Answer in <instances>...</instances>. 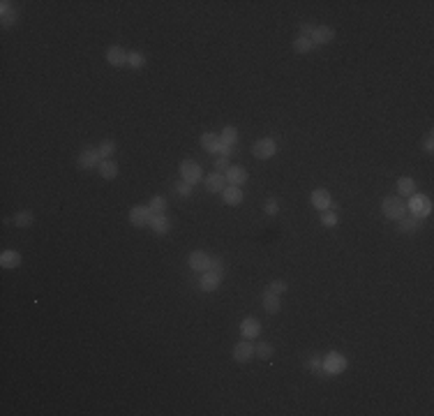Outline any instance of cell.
<instances>
[{"mask_svg":"<svg viewBox=\"0 0 434 416\" xmlns=\"http://www.w3.org/2000/svg\"><path fill=\"white\" fill-rule=\"evenodd\" d=\"M381 210L388 220H402L406 215V201L402 197H386L381 201Z\"/></svg>","mask_w":434,"mask_h":416,"instance_id":"cell-1","label":"cell"},{"mask_svg":"<svg viewBox=\"0 0 434 416\" xmlns=\"http://www.w3.org/2000/svg\"><path fill=\"white\" fill-rule=\"evenodd\" d=\"M406 208L411 210L413 217L423 220V217L430 215V210H432V201H430V197H425V194H411V199H409Z\"/></svg>","mask_w":434,"mask_h":416,"instance_id":"cell-2","label":"cell"},{"mask_svg":"<svg viewBox=\"0 0 434 416\" xmlns=\"http://www.w3.org/2000/svg\"><path fill=\"white\" fill-rule=\"evenodd\" d=\"M180 176H183L185 183L194 185V183L201 180V166L197 165L194 160H183V162H180Z\"/></svg>","mask_w":434,"mask_h":416,"instance_id":"cell-3","label":"cell"},{"mask_svg":"<svg viewBox=\"0 0 434 416\" xmlns=\"http://www.w3.org/2000/svg\"><path fill=\"white\" fill-rule=\"evenodd\" d=\"M252 153H254V158L259 160H271L275 153H277V144L273 141V139H259L254 146H252Z\"/></svg>","mask_w":434,"mask_h":416,"instance_id":"cell-4","label":"cell"},{"mask_svg":"<svg viewBox=\"0 0 434 416\" xmlns=\"http://www.w3.org/2000/svg\"><path fill=\"white\" fill-rule=\"evenodd\" d=\"M344 368H347V359L337 352H330L328 359L323 361V370H326L328 374H337V373H342Z\"/></svg>","mask_w":434,"mask_h":416,"instance_id":"cell-5","label":"cell"},{"mask_svg":"<svg viewBox=\"0 0 434 416\" xmlns=\"http://www.w3.org/2000/svg\"><path fill=\"white\" fill-rule=\"evenodd\" d=\"M208 266H210V257H208L203 250H194L190 254V268L197 273H206Z\"/></svg>","mask_w":434,"mask_h":416,"instance_id":"cell-6","label":"cell"},{"mask_svg":"<svg viewBox=\"0 0 434 416\" xmlns=\"http://www.w3.org/2000/svg\"><path fill=\"white\" fill-rule=\"evenodd\" d=\"M312 206L319 208V210H333V199H330L328 190H323V187L314 190L312 192Z\"/></svg>","mask_w":434,"mask_h":416,"instance_id":"cell-7","label":"cell"},{"mask_svg":"<svg viewBox=\"0 0 434 416\" xmlns=\"http://www.w3.org/2000/svg\"><path fill=\"white\" fill-rule=\"evenodd\" d=\"M254 356V344L249 342V340H242V342L234 344V359L238 361V363H245V361H249Z\"/></svg>","mask_w":434,"mask_h":416,"instance_id":"cell-8","label":"cell"},{"mask_svg":"<svg viewBox=\"0 0 434 416\" xmlns=\"http://www.w3.org/2000/svg\"><path fill=\"white\" fill-rule=\"evenodd\" d=\"M224 178H227L229 185H236V187H240L247 183V171L242 169V166H229L227 173H224Z\"/></svg>","mask_w":434,"mask_h":416,"instance_id":"cell-9","label":"cell"},{"mask_svg":"<svg viewBox=\"0 0 434 416\" xmlns=\"http://www.w3.org/2000/svg\"><path fill=\"white\" fill-rule=\"evenodd\" d=\"M100 162H102L100 151H93V148H88V151H83L81 155H79V166H81V169H93V166H100Z\"/></svg>","mask_w":434,"mask_h":416,"instance_id":"cell-10","label":"cell"},{"mask_svg":"<svg viewBox=\"0 0 434 416\" xmlns=\"http://www.w3.org/2000/svg\"><path fill=\"white\" fill-rule=\"evenodd\" d=\"M150 220V208L148 206H134L129 210V222L134 227H146Z\"/></svg>","mask_w":434,"mask_h":416,"instance_id":"cell-11","label":"cell"},{"mask_svg":"<svg viewBox=\"0 0 434 416\" xmlns=\"http://www.w3.org/2000/svg\"><path fill=\"white\" fill-rule=\"evenodd\" d=\"M107 60H109V65H114V67H125V65H127V51L122 49V46H109Z\"/></svg>","mask_w":434,"mask_h":416,"instance_id":"cell-12","label":"cell"},{"mask_svg":"<svg viewBox=\"0 0 434 416\" xmlns=\"http://www.w3.org/2000/svg\"><path fill=\"white\" fill-rule=\"evenodd\" d=\"M148 224L153 227V231H155V234H159V236L169 234V229H171V224H169V220H166V215H164V213H150Z\"/></svg>","mask_w":434,"mask_h":416,"instance_id":"cell-13","label":"cell"},{"mask_svg":"<svg viewBox=\"0 0 434 416\" xmlns=\"http://www.w3.org/2000/svg\"><path fill=\"white\" fill-rule=\"evenodd\" d=\"M310 40L314 42V46H316V44H330L335 40V30L328 28V26H316Z\"/></svg>","mask_w":434,"mask_h":416,"instance_id":"cell-14","label":"cell"},{"mask_svg":"<svg viewBox=\"0 0 434 416\" xmlns=\"http://www.w3.org/2000/svg\"><path fill=\"white\" fill-rule=\"evenodd\" d=\"M220 285H222V275H217V273H213V271L203 273V278H201V282H199L201 291H217Z\"/></svg>","mask_w":434,"mask_h":416,"instance_id":"cell-15","label":"cell"},{"mask_svg":"<svg viewBox=\"0 0 434 416\" xmlns=\"http://www.w3.org/2000/svg\"><path fill=\"white\" fill-rule=\"evenodd\" d=\"M240 333H242V337H259V333H261V324L256 322L254 317H245L242 319V324H240Z\"/></svg>","mask_w":434,"mask_h":416,"instance_id":"cell-16","label":"cell"},{"mask_svg":"<svg viewBox=\"0 0 434 416\" xmlns=\"http://www.w3.org/2000/svg\"><path fill=\"white\" fill-rule=\"evenodd\" d=\"M222 199L227 201L229 206H238V204H242V190L236 185L224 187V190H222Z\"/></svg>","mask_w":434,"mask_h":416,"instance_id":"cell-17","label":"cell"},{"mask_svg":"<svg viewBox=\"0 0 434 416\" xmlns=\"http://www.w3.org/2000/svg\"><path fill=\"white\" fill-rule=\"evenodd\" d=\"M227 187V178L222 176V173L213 171L210 176H206V190L208 192H222Z\"/></svg>","mask_w":434,"mask_h":416,"instance_id":"cell-18","label":"cell"},{"mask_svg":"<svg viewBox=\"0 0 434 416\" xmlns=\"http://www.w3.org/2000/svg\"><path fill=\"white\" fill-rule=\"evenodd\" d=\"M0 264H2V268H19L21 266V254L16 250H5L0 254Z\"/></svg>","mask_w":434,"mask_h":416,"instance_id":"cell-19","label":"cell"},{"mask_svg":"<svg viewBox=\"0 0 434 416\" xmlns=\"http://www.w3.org/2000/svg\"><path fill=\"white\" fill-rule=\"evenodd\" d=\"M97 169H100L102 178H107V180H114L116 176H118V165H116V162H111V160H102Z\"/></svg>","mask_w":434,"mask_h":416,"instance_id":"cell-20","label":"cell"},{"mask_svg":"<svg viewBox=\"0 0 434 416\" xmlns=\"http://www.w3.org/2000/svg\"><path fill=\"white\" fill-rule=\"evenodd\" d=\"M264 310L268 315H277L279 312V296L264 291Z\"/></svg>","mask_w":434,"mask_h":416,"instance_id":"cell-21","label":"cell"},{"mask_svg":"<svg viewBox=\"0 0 434 416\" xmlns=\"http://www.w3.org/2000/svg\"><path fill=\"white\" fill-rule=\"evenodd\" d=\"M418 227H420V220L418 217H402L399 220V231H404V234H413V231H418Z\"/></svg>","mask_w":434,"mask_h":416,"instance_id":"cell-22","label":"cell"},{"mask_svg":"<svg viewBox=\"0 0 434 416\" xmlns=\"http://www.w3.org/2000/svg\"><path fill=\"white\" fill-rule=\"evenodd\" d=\"M413 190H416V180L413 178H399L397 180V192L399 197H406V194H413Z\"/></svg>","mask_w":434,"mask_h":416,"instance_id":"cell-23","label":"cell"},{"mask_svg":"<svg viewBox=\"0 0 434 416\" xmlns=\"http://www.w3.org/2000/svg\"><path fill=\"white\" fill-rule=\"evenodd\" d=\"M293 51H296V53H310V51H314V42L310 37H298V40L293 42Z\"/></svg>","mask_w":434,"mask_h":416,"instance_id":"cell-24","label":"cell"},{"mask_svg":"<svg viewBox=\"0 0 434 416\" xmlns=\"http://www.w3.org/2000/svg\"><path fill=\"white\" fill-rule=\"evenodd\" d=\"M273 352H275V349H273L271 342H256V344H254V354L259 356V359L268 361V359L273 356Z\"/></svg>","mask_w":434,"mask_h":416,"instance_id":"cell-25","label":"cell"},{"mask_svg":"<svg viewBox=\"0 0 434 416\" xmlns=\"http://www.w3.org/2000/svg\"><path fill=\"white\" fill-rule=\"evenodd\" d=\"M16 21V9H12V2H2V23L12 26Z\"/></svg>","mask_w":434,"mask_h":416,"instance_id":"cell-26","label":"cell"},{"mask_svg":"<svg viewBox=\"0 0 434 416\" xmlns=\"http://www.w3.org/2000/svg\"><path fill=\"white\" fill-rule=\"evenodd\" d=\"M217 141H220V136L215 134V132H206V134L201 136V146H203L206 151H210V153L215 151V146H217Z\"/></svg>","mask_w":434,"mask_h":416,"instance_id":"cell-27","label":"cell"},{"mask_svg":"<svg viewBox=\"0 0 434 416\" xmlns=\"http://www.w3.org/2000/svg\"><path fill=\"white\" fill-rule=\"evenodd\" d=\"M220 141H224L227 146H234L236 141H238V132H236V127H224L222 129Z\"/></svg>","mask_w":434,"mask_h":416,"instance_id":"cell-28","label":"cell"},{"mask_svg":"<svg viewBox=\"0 0 434 416\" xmlns=\"http://www.w3.org/2000/svg\"><path fill=\"white\" fill-rule=\"evenodd\" d=\"M150 208V213H164V208H166V199H164L162 194H157V197H153L148 204Z\"/></svg>","mask_w":434,"mask_h":416,"instance_id":"cell-29","label":"cell"},{"mask_svg":"<svg viewBox=\"0 0 434 416\" xmlns=\"http://www.w3.org/2000/svg\"><path fill=\"white\" fill-rule=\"evenodd\" d=\"M33 220H35V217H33V213H28V210H21V213H16V215H14V224H16V227H30V224H33Z\"/></svg>","mask_w":434,"mask_h":416,"instance_id":"cell-30","label":"cell"},{"mask_svg":"<svg viewBox=\"0 0 434 416\" xmlns=\"http://www.w3.org/2000/svg\"><path fill=\"white\" fill-rule=\"evenodd\" d=\"M286 289H289V287H286V282L275 280V282H271V285L266 287V291H268V294H275V296H282Z\"/></svg>","mask_w":434,"mask_h":416,"instance_id":"cell-31","label":"cell"},{"mask_svg":"<svg viewBox=\"0 0 434 416\" xmlns=\"http://www.w3.org/2000/svg\"><path fill=\"white\" fill-rule=\"evenodd\" d=\"M97 151H100L102 160H109L111 155H114V151H116V144H114V141H102V146L97 148Z\"/></svg>","mask_w":434,"mask_h":416,"instance_id":"cell-32","label":"cell"},{"mask_svg":"<svg viewBox=\"0 0 434 416\" xmlns=\"http://www.w3.org/2000/svg\"><path fill=\"white\" fill-rule=\"evenodd\" d=\"M127 65L139 70V67H143V65H146V60H143L141 53H136V51H134V53H127Z\"/></svg>","mask_w":434,"mask_h":416,"instance_id":"cell-33","label":"cell"},{"mask_svg":"<svg viewBox=\"0 0 434 416\" xmlns=\"http://www.w3.org/2000/svg\"><path fill=\"white\" fill-rule=\"evenodd\" d=\"M321 222L326 224V227H335L337 224V215H335L333 210H321Z\"/></svg>","mask_w":434,"mask_h":416,"instance_id":"cell-34","label":"cell"},{"mask_svg":"<svg viewBox=\"0 0 434 416\" xmlns=\"http://www.w3.org/2000/svg\"><path fill=\"white\" fill-rule=\"evenodd\" d=\"M176 192H178L180 197H190V194H192V185L185 183V180H183V183H176Z\"/></svg>","mask_w":434,"mask_h":416,"instance_id":"cell-35","label":"cell"},{"mask_svg":"<svg viewBox=\"0 0 434 416\" xmlns=\"http://www.w3.org/2000/svg\"><path fill=\"white\" fill-rule=\"evenodd\" d=\"M314 23H310V21H305V23H300V37H312V33H314Z\"/></svg>","mask_w":434,"mask_h":416,"instance_id":"cell-36","label":"cell"},{"mask_svg":"<svg viewBox=\"0 0 434 416\" xmlns=\"http://www.w3.org/2000/svg\"><path fill=\"white\" fill-rule=\"evenodd\" d=\"M264 210L268 213V215H277V210H279L277 201H275V199H268V201H266V206H264Z\"/></svg>","mask_w":434,"mask_h":416,"instance_id":"cell-37","label":"cell"},{"mask_svg":"<svg viewBox=\"0 0 434 416\" xmlns=\"http://www.w3.org/2000/svg\"><path fill=\"white\" fill-rule=\"evenodd\" d=\"M229 166H231V165H229V160L224 158V155H222V158H217V160H215V171H217V173H220V171H227Z\"/></svg>","mask_w":434,"mask_h":416,"instance_id":"cell-38","label":"cell"},{"mask_svg":"<svg viewBox=\"0 0 434 416\" xmlns=\"http://www.w3.org/2000/svg\"><path fill=\"white\" fill-rule=\"evenodd\" d=\"M307 368H312L314 373H319L321 368H323V361H321L319 356H310V361H307Z\"/></svg>","mask_w":434,"mask_h":416,"instance_id":"cell-39","label":"cell"},{"mask_svg":"<svg viewBox=\"0 0 434 416\" xmlns=\"http://www.w3.org/2000/svg\"><path fill=\"white\" fill-rule=\"evenodd\" d=\"M213 153H220V155H224V158H227L229 153H231V146H227L224 141H217V146H215Z\"/></svg>","mask_w":434,"mask_h":416,"instance_id":"cell-40","label":"cell"},{"mask_svg":"<svg viewBox=\"0 0 434 416\" xmlns=\"http://www.w3.org/2000/svg\"><path fill=\"white\" fill-rule=\"evenodd\" d=\"M208 271H213V273H217V275H222V259H210Z\"/></svg>","mask_w":434,"mask_h":416,"instance_id":"cell-41","label":"cell"},{"mask_svg":"<svg viewBox=\"0 0 434 416\" xmlns=\"http://www.w3.org/2000/svg\"><path fill=\"white\" fill-rule=\"evenodd\" d=\"M432 148H434L432 136H427V139H425V151H427V153H432Z\"/></svg>","mask_w":434,"mask_h":416,"instance_id":"cell-42","label":"cell"}]
</instances>
